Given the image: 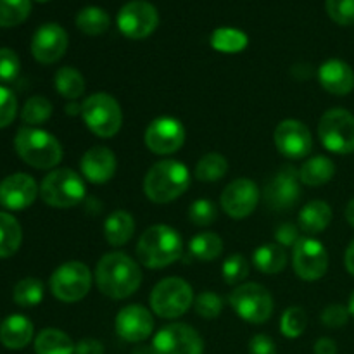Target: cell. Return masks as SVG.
Segmentation results:
<instances>
[{
	"instance_id": "1",
	"label": "cell",
	"mask_w": 354,
	"mask_h": 354,
	"mask_svg": "<svg viewBox=\"0 0 354 354\" xmlns=\"http://www.w3.org/2000/svg\"><path fill=\"white\" fill-rule=\"evenodd\" d=\"M95 282L104 296L127 299L140 287L142 272L130 256L123 252H109L97 263Z\"/></svg>"
},
{
	"instance_id": "2",
	"label": "cell",
	"mask_w": 354,
	"mask_h": 354,
	"mask_svg": "<svg viewBox=\"0 0 354 354\" xmlns=\"http://www.w3.org/2000/svg\"><path fill=\"white\" fill-rule=\"evenodd\" d=\"M182 237L168 225H154L140 235L137 244V258L152 270L173 265L182 256Z\"/></svg>"
},
{
	"instance_id": "3",
	"label": "cell",
	"mask_w": 354,
	"mask_h": 354,
	"mask_svg": "<svg viewBox=\"0 0 354 354\" xmlns=\"http://www.w3.org/2000/svg\"><path fill=\"white\" fill-rule=\"evenodd\" d=\"M190 185V173L180 161H159L147 171L144 180V192L149 201L166 204L178 199Z\"/></svg>"
},
{
	"instance_id": "4",
	"label": "cell",
	"mask_w": 354,
	"mask_h": 354,
	"mask_svg": "<svg viewBox=\"0 0 354 354\" xmlns=\"http://www.w3.org/2000/svg\"><path fill=\"white\" fill-rule=\"evenodd\" d=\"M17 156L37 169H50L62 159V147L57 138L40 128L24 127L14 138Z\"/></svg>"
},
{
	"instance_id": "5",
	"label": "cell",
	"mask_w": 354,
	"mask_h": 354,
	"mask_svg": "<svg viewBox=\"0 0 354 354\" xmlns=\"http://www.w3.org/2000/svg\"><path fill=\"white\" fill-rule=\"evenodd\" d=\"M82 116L90 131L102 138L114 137L123 124L120 104L113 95L104 92L86 97L82 104Z\"/></svg>"
},
{
	"instance_id": "6",
	"label": "cell",
	"mask_w": 354,
	"mask_h": 354,
	"mask_svg": "<svg viewBox=\"0 0 354 354\" xmlns=\"http://www.w3.org/2000/svg\"><path fill=\"white\" fill-rule=\"evenodd\" d=\"M40 196L44 203L52 207H75L85 197V183L73 169H54L41 180Z\"/></svg>"
},
{
	"instance_id": "7",
	"label": "cell",
	"mask_w": 354,
	"mask_h": 354,
	"mask_svg": "<svg viewBox=\"0 0 354 354\" xmlns=\"http://www.w3.org/2000/svg\"><path fill=\"white\" fill-rule=\"evenodd\" d=\"M194 303L192 287L182 279L169 277L161 280L151 292V308L158 317L173 320L189 311Z\"/></svg>"
},
{
	"instance_id": "8",
	"label": "cell",
	"mask_w": 354,
	"mask_h": 354,
	"mask_svg": "<svg viewBox=\"0 0 354 354\" xmlns=\"http://www.w3.org/2000/svg\"><path fill=\"white\" fill-rule=\"evenodd\" d=\"M318 137L325 149L334 154H351L354 152V116L341 107L327 111L318 123Z\"/></svg>"
},
{
	"instance_id": "9",
	"label": "cell",
	"mask_w": 354,
	"mask_h": 354,
	"mask_svg": "<svg viewBox=\"0 0 354 354\" xmlns=\"http://www.w3.org/2000/svg\"><path fill=\"white\" fill-rule=\"evenodd\" d=\"M230 304L235 313L249 324H265L273 313L272 294L254 282L242 283L232 292Z\"/></svg>"
},
{
	"instance_id": "10",
	"label": "cell",
	"mask_w": 354,
	"mask_h": 354,
	"mask_svg": "<svg viewBox=\"0 0 354 354\" xmlns=\"http://www.w3.org/2000/svg\"><path fill=\"white\" fill-rule=\"evenodd\" d=\"M92 273L80 261H68L59 266L50 277V290L62 303H76L88 294Z\"/></svg>"
},
{
	"instance_id": "11",
	"label": "cell",
	"mask_w": 354,
	"mask_h": 354,
	"mask_svg": "<svg viewBox=\"0 0 354 354\" xmlns=\"http://www.w3.org/2000/svg\"><path fill=\"white\" fill-rule=\"evenodd\" d=\"M118 28L131 40H142L156 31L159 24L158 9L147 0H131L118 12Z\"/></svg>"
},
{
	"instance_id": "12",
	"label": "cell",
	"mask_w": 354,
	"mask_h": 354,
	"mask_svg": "<svg viewBox=\"0 0 354 354\" xmlns=\"http://www.w3.org/2000/svg\"><path fill=\"white\" fill-rule=\"evenodd\" d=\"M204 342L196 328L185 324H171L156 334L151 354H203Z\"/></svg>"
},
{
	"instance_id": "13",
	"label": "cell",
	"mask_w": 354,
	"mask_h": 354,
	"mask_svg": "<svg viewBox=\"0 0 354 354\" xmlns=\"http://www.w3.org/2000/svg\"><path fill=\"white\" fill-rule=\"evenodd\" d=\"M292 265L294 272L299 279L315 282V280H320L327 273L328 254L325 251L324 244L318 242L317 239H301L294 245Z\"/></svg>"
},
{
	"instance_id": "14",
	"label": "cell",
	"mask_w": 354,
	"mask_h": 354,
	"mask_svg": "<svg viewBox=\"0 0 354 354\" xmlns=\"http://www.w3.org/2000/svg\"><path fill=\"white\" fill-rule=\"evenodd\" d=\"M299 182V173L294 168L287 166L280 169L265 187L263 196H265L266 204L275 211L294 209L301 199Z\"/></svg>"
},
{
	"instance_id": "15",
	"label": "cell",
	"mask_w": 354,
	"mask_h": 354,
	"mask_svg": "<svg viewBox=\"0 0 354 354\" xmlns=\"http://www.w3.org/2000/svg\"><path fill=\"white\" fill-rule=\"evenodd\" d=\"M259 203V189L252 180L237 178L225 187L220 204L234 220H242L256 209Z\"/></svg>"
},
{
	"instance_id": "16",
	"label": "cell",
	"mask_w": 354,
	"mask_h": 354,
	"mask_svg": "<svg viewBox=\"0 0 354 354\" xmlns=\"http://www.w3.org/2000/svg\"><path fill=\"white\" fill-rule=\"evenodd\" d=\"M185 142V130L175 118H158L145 130V145L154 154H173L182 149Z\"/></svg>"
},
{
	"instance_id": "17",
	"label": "cell",
	"mask_w": 354,
	"mask_h": 354,
	"mask_svg": "<svg viewBox=\"0 0 354 354\" xmlns=\"http://www.w3.org/2000/svg\"><path fill=\"white\" fill-rule=\"evenodd\" d=\"M280 154L290 159H301L308 156L313 147V137L304 123L297 120H286L279 123L273 133Z\"/></svg>"
},
{
	"instance_id": "18",
	"label": "cell",
	"mask_w": 354,
	"mask_h": 354,
	"mask_svg": "<svg viewBox=\"0 0 354 354\" xmlns=\"http://www.w3.org/2000/svg\"><path fill=\"white\" fill-rule=\"evenodd\" d=\"M68 33L55 23H47L35 31L31 38V54L41 64H54L68 50Z\"/></svg>"
},
{
	"instance_id": "19",
	"label": "cell",
	"mask_w": 354,
	"mask_h": 354,
	"mask_svg": "<svg viewBox=\"0 0 354 354\" xmlns=\"http://www.w3.org/2000/svg\"><path fill=\"white\" fill-rule=\"evenodd\" d=\"M38 185L33 176L16 173L0 182V206L10 211H23L35 203Z\"/></svg>"
},
{
	"instance_id": "20",
	"label": "cell",
	"mask_w": 354,
	"mask_h": 354,
	"mask_svg": "<svg viewBox=\"0 0 354 354\" xmlns=\"http://www.w3.org/2000/svg\"><path fill=\"white\" fill-rule=\"evenodd\" d=\"M154 330V320L147 308L140 304L124 306L116 317V332L123 341L142 342L151 337Z\"/></svg>"
},
{
	"instance_id": "21",
	"label": "cell",
	"mask_w": 354,
	"mask_h": 354,
	"mask_svg": "<svg viewBox=\"0 0 354 354\" xmlns=\"http://www.w3.org/2000/svg\"><path fill=\"white\" fill-rule=\"evenodd\" d=\"M82 173L88 182L92 183H106L116 173V158H114L113 151L102 145L88 149L83 154L82 162Z\"/></svg>"
},
{
	"instance_id": "22",
	"label": "cell",
	"mask_w": 354,
	"mask_h": 354,
	"mask_svg": "<svg viewBox=\"0 0 354 354\" xmlns=\"http://www.w3.org/2000/svg\"><path fill=\"white\" fill-rule=\"evenodd\" d=\"M320 85L332 95H348L354 88V71L348 62L341 59L325 61L318 69Z\"/></svg>"
},
{
	"instance_id": "23",
	"label": "cell",
	"mask_w": 354,
	"mask_h": 354,
	"mask_svg": "<svg viewBox=\"0 0 354 354\" xmlns=\"http://www.w3.org/2000/svg\"><path fill=\"white\" fill-rule=\"evenodd\" d=\"M33 339V324L23 315H10L0 325V342L7 349H23Z\"/></svg>"
},
{
	"instance_id": "24",
	"label": "cell",
	"mask_w": 354,
	"mask_h": 354,
	"mask_svg": "<svg viewBox=\"0 0 354 354\" xmlns=\"http://www.w3.org/2000/svg\"><path fill=\"white\" fill-rule=\"evenodd\" d=\"M332 209L325 201H311L299 211V228L304 234H320L330 225Z\"/></svg>"
},
{
	"instance_id": "25",
	"label": "cell",
	"mask_w": 354,
	"mask_h": 354,
	"mask_svg": "<svg viewBox=\"0 0 354 354\" xmlns=\"http://www.w3.org/2000/svg\"><path fill=\"white\" fill-rule=\"evenodd\" d=\"M135 234L133 216L127 211H114L104 223V237L114 248L124 245Z\"/></svg>"
},
{
	"instance_id": "26",
	"label": "cell",
	"mask_w": 354,
	"mask_h": 354,
	"mask_svg": "<svg viewBox=\"0 0 354 354\" xmlns=\"http://www.w3.org/2000/svg\"><path fill=\"white\" fill-rule=\"evenodd\" d=\"M335 166L325 156H317V158H311L301 166L299 169V180L304 185L310 187H320L325 185L327 182H330L334 178Z\"/></svg>"
},
{
	"instance_id": "27",
	"label": "cell",
	"mask_w": 354,
	"mask_h": 354,
	"mask_svg": "<svg viewBox=\"0 0 354 354\" xmlns=\"http://www.w3.org/2000/svg\"><path fill=\"white\" fill-rule=\"evenodd\" d=\"M75 342L57 328H45L35 339L37 354H75Z\"/></svg>"
},
{
	"instance_id": "28",
	"label": "cell",
	"mask_w": 354,
	"mask_h": 354,
	"mask_svg": "<svg viewBox=\"0 0 354 354\" xmlns=\"http://www.w3.org/2000/svg\"><path fill=\"white\" fill-rule=\"evenodd\" d=\"M256 268L265 275H275L280 273L287 265V252L286 248L280 244H265L256 249L252 256Z\"/></svg>"
},
{
	"instance_id": "29",
	"label": "cell",
	"mask_w": 354,
	"mask_h": 354,
	"mask_svg": "<svg viewBox=\"0 0 354 354\" xmlns=\"http://www.w3.org/2000/svg\"><path fill=\"white\" fill-rule=\"evenodd\" d=\"M221 251H223V241L213 232H203L189 242V256L201 263L214 261Z\"/></svg>"
},
{
	"instance_id": "30",
	"label": "cell",
	"mask_w": 354,
	"mask_h": 354,
	"mask_svg": "<svg viewBox=\"0 0 354 354\" xmlns=\"http://www.w3.org/2000/svg\"><path fill=\"white\" fill-rule=\"evenodd\" d=\"M23 242V230L16 218L9 213H0V258L16 254Z\"/></svg>"
},
{
	"instance_id": "31",
	"label": "cell",
	"mask_w": 354,
	"mask_h": 354,
	"mask_svg": "<svg viewBox=\"0 0 354 354\" xmlns=\"http://www.w3.org/2000/svg\"><path fill=\"white\" fill-rule=\"evenodd\" d=\"M76 26H78V30L83 31L85 35L95 37V35H102L109 30L111 17L109 14L104 9H100V7L90 6L78 12V16H76Z\"/></svg>"
},
{
	"instance_id": "32",
	"label": "cell",
	"mask_w": 354,
	"mask_h": 354,
	"mask_svg": "<svg viewBox=\"0 0 354 354\" xmlns=\"http://www.w3.org/2000/svg\"><path fill=\"white\" fill-rule=\"evenodd\" d=\"M54 83L57 92L69 100H76L85 92V80H83V75L78 69L71 68V66H64V68L57 69Z\"/></svg>"
},
{
	"instance_id": "33",
	"label": "cell",
	"mask_w": 354,
	"mask_h": 354,
	"mask_svg": "<svg viewBox=\"0 0 354 354\" xmlns=\"http://www.w3.org/2000/svg\"><path fill=\"white\" fill-rule=\"evenodd\" d=\"M249 38L244 31L234 28H218L211 35V47L225 54H235L248 47Z\"/></svg>"
},
{
	"instance_id": "34",
	"label": "cell",
	"mask_w": 354,
	"mask_h": 354,
	"mask_svg": "<svg viewBox=\"0 0 354 354\" xmlns=\"http://www.w3.org/2000/svg\"><path fill=\"white\" fill-rule=\"evenodd\" d=\"M228 171V162L218 152H209L196 166V178L201 182H218L223 178Z\"/></svg>"
},
{
	"instance_id": "35",
	"label": "cell",
	"mask_w": 354,
	"mask_h": 354,
	"mask_svg": "<svg viewBox=\"0 0 354 354\" xmlns=\"http://www.w3.org/2000/svg\"><path fill=\"white\" fill-rule=\"evenodd\" d=\"M31 0H0V26L12 28L28 19Z\"/></svg>"
},
{
	"instance_id": "36",
	"label": "cell",
	"mask_w": 354,
	"mask_h": 354,
	"mask_svg": "<svg viewBox=\"0 0 354 354\" xmlns=\"http://www.w3.org/2000/svg\"><path fill=\"white\" fill-rule=\"evenodd\" d=\"M52 116V104L50 100L41 95H33L26 100L21 111V120L30 127H38L48 121Z\"/></svg>"
},
{
	"instance_id": "37",
	"label": "cell",
	"mask_w": 354,
	"mask_h": 354,
	"mask_svg": "<svg viewBox=\"0 0 354 354\" xmlns=\"http://www.w3.org/2000/svg\"><path fill=\"white\" fill-rule=\"evenodd\" d=\"M14 303L23 308L37 306L44 299V283L38 279H24L14 287Z\"/></svg>"
},
{
	"instance_id": "38",
	"label": "cell",
	"mask_w": 354,
	"mask_h": 354,
	"mask_svg": "<svg viewBox=\"0 0 354 354\" xmlns=\"http://www.w3.org/2000/svg\"><path fill=\"white\" fill-rule=\"evenodd\" d=\"M308 325V317L306 311L303 308H289L286 310V313L282 315V320H280V330L286 337L289 339H297L299 335L304 334Z\"/></svg>"
},
{
	"instance_id": "39",
	"label": "cell",
	"mask_w": 354,
	"mask_h": 354,
	"mask_svg": "<svg viewBox=\"0 0 354 354\" xmlns=\"http://www.w3.org/2000/svg\"><path fill=\"white\" fill-rule=\"evenodd\" d=\"M325 9L330 19L341 26L354 24V0H327Z\"/></svg>"
},
{
	"instance_id": "40",
	"label": "cell",
	"mask_w": 354,
	"mask_h": 354,
	"mask_svg": "<svg viewBox=\"0 0 354 354\" xmlns=\"http://www.w3.org/2000/svg\"><path fill=\"white\" fill-rule=\"evenodd\" d=\"M221 273H223L225 282L234 286V283L242 282L245 277L249 275V263L242 254H234L223 263L221 266Z\"/></svg>"
},
{
	"instance_id": "41",
	"label": "cell",
	"mask_w": 354,
	"mask_h": 354,
	"mask_svg": "<svg viewBox=\"0 0 354 354\" xmlns=\"http://www.w3.org/2000/svg\"><path fill=\"white\" fill-rule=\"evenodd\" d=\"M216 214V206L207 199H197L196 203H192V206L189 209L190 221L194 225H197V227H207V225L214 223Z\"/></svg>"
},
{
	"instance_id": "42",
	"label": "cell",
	"mask_w": 354,
	"mask_h": 354,
	"mask_svg": "<svg viewBox=\"0 0 354 354\" xmlns=\"http://www.w3.org/2000/svg\"><path fill=\"white\" fill-rule=\"evenodd\" d=\"M196 304V311L199 317L207 318V320H214V318L220 317L221 310H223V301L220 296H216L214 292H203L197 296V299L194 301Z\"/></svg>"
},
{
	"instance_id": "43",
	"label": "cell",
	"mask_w": 354,
	"mask_h": 354,
	"mask_svg": "<svg viewBox=\"0 0 354 354\" xmlns=\"http://www.w3.org/2000/svg\"><path fill=\"white\" fill-rule=\"evenodd\" d=\"M21 71V61L12 48H0V82L10 83Z\"/></svg>"
},
{
	"instance_id": "44",
	"label": "cell",
	"mask_w": 354,
	"mask_h": 354,
	"mask_svg": "<svg viewBox=\"0 0 354 354\" xmlns=\"http://www.w3.org/2000/svg\"><path fill=\"white\" fill-rule=\"evenodd\" d=\"M17 114V100L12 90L0 85V128L9 127Z\"/></svg>"
},
{
	"instance_id": "45",
	"label": "cell",
	"mask_w": 354,
	"mask_h": 354,
	"mask_svg": "<svg viewBox=\"0 0 354 354\" xmlns=\"http://www.w3.org/2000/svg\"><path fill=\"white\" fill-rule=\"evenodd\" d=\"M349 318V310L344 308L342 304H330L324 310L322 313V322H324L327 327L332 328H341L348 324Z\"/></svg>"
},
{
	"instance_id": "46",
	"label": "cell",
	"mask_w": 354,
	"mask_h": 354,
	"mask_svg": "<svg viewBox=\"0 0 354 354\" xmlns=\"http://www.w3.org/2000/svg\"><path fill=\"white\" fill-rule=\"evenodd\" d=\"M275 239L282 248H294L301 241L299 230L292 223H282L275 232Z\"/></svg>"
},
{
	"instance_id": "47",
	"label": "cell",
	"mask_w": 354,
	"mask_h": 354,
	"mask_svg": "<svg viewBox=\"0 0 354 354\" xmlns=\"http://www.w3.org/2000/svg\"><path fill=\"white\" fill-rule=\"evenodd\" d=\"M249 354H277V346L268 335L258 334L249 342Z\"/></svg>"
},
{
	"instance_id": "48",
	"label": "cell",
	"mask_w": 354,
	"mask_h": 354,
	"mask_svg": "<svg viewBox=\"0 0 354 354\" xmlns=\"http://www.w3.org/2000/svg\"><path fill=\"white\" fill-rule=\"evenodd\" d=\"M75 354H104V346L95 339H82L75 346Z\"/></svg>"
},
{
	"instance_id": "49",
	"label": "cell",
	"mask_w": 354,
	"mask_h": 354,
	"mask_svg": "<svg viewBox=\"0 0 354 354\" xmlns=\"http://www.w3.org/2000/svg\"><path fill=\"white\" fill-rule=\"evenodd\" d=\"M315 354H337V346L332 339L322 337L315 344Z\"/></svg>"
},
{
	"instance_id": "50",
	"label": "cell",
	"mask_w": 354,
	"mask_h": 354,
	"mask_svg": "<svg viewBox=\"0 0 354 354\" xmlns=\"http://www.w3.org/2000/svg\"><path fill=\"white\" fill-rule=\"evenodd\" d=\"M344 263H346V268H348V272L354 277V241L349 244V248L346 249Z\"/></svg>"
},
{
	"instance_id": "51",
	"label": "cell",
	"mask_w": 354,
	"mask_h": 354,
	"mask_svg": "<svg viewBox=\"0 0 354 354\" xmlns=\"http://www.w3.org/2000/svg\"><path fill=\"white\" fill-rule=\"evenodd\" d=\"M344 214H346V220H348V223L351 225V227L354 228V199H351V201H349V203H348V206H346Z\"/></svg>"
},
{
	"instance_id": "52",
	"label": "cell",
	"mask_w": 354,
	"mask_h": 354,
	"mask_svg": "<svg viewBox=\"0 0 354 354\" xmlns=\"http://www.w3.org/2000/svg\"><path fill=\"white\" fill-rule=\"evenodd\" d=\"M66 113L68 114H73V116H75V114H82V106H80V104H68V106H66Z\"/></svg>"
},
{
	"instance_id": "53",
	"label": "cell",
	"mask_w": 354,
	"mask_h": 354,
	"mask_svg": "<svg viewBox=\"0 0 354 354\" xmlns=\"http://www.w3.org/2000/svg\"><path fill=\"white\" fill-rule=\"evenodd\" d=\"M349 315H353L354 317V292H353V296H351V299H349Z\"/></svg>"
},
{
	"instance_id": "54",
	"label": "cell",
	"mask_w": 354,
	"mask_h": 354,
	"mask_svg": "<svg viewBox=\"0 0 354 354\" xmlns=\"http://www.w3.org/2000/svg\"><path fill=\"white\" fill-rule=\"evenodd\" d=\"M135 354H151V349H138Z\"/></svg>"
},
{
	"instance_id": "55",
	"label": "cell",
	"mask_w": 354,
	"mask_h": 354,
	"mask_svg": "<svg viewBox=\"0 0 354 354\" xmlns=\"http://www.w3.org/2000/svg\"><path fill=\"white\" fill-rule=\"evenodd\" d=\"M38 2H47V0H38Z\"/></svg>"
}]
</instances>
